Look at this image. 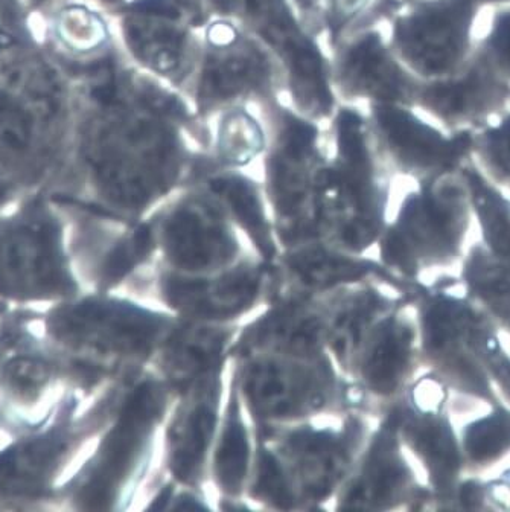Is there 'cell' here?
Masks as SVG:
<instances>
[{"label": "cell", "instance_id": "19", "mask_svg": "<svg viewBox=\"0 0 510 512\" xmlns=\"http://www.w3.org/2000/svg\"><path fill=\"white\" fill-rule=\"evenodd\" d=\"M479 2H510V0H479Z\"/></svg>", "mask_w": 510, "mask_h": 512}, {"label": "cell", "instance_id": "11", "mask_svg": "<svg viewBox=\"0 0 510 512\" xmlns=\"http://www.w3.org/2000/svg\"><path fill=\"white\" fill-rule=\"evenodd\" d=\"M477 55L504 83H510V10L500 11L492 20Z\"/></svg>", "mask_w": 510, "mask_h": 512}, {"label": "cell", "instance_id": "9", "mask_svg": "<svg viewBox=\"0 0 510 512\" xmlns=\"http://www.w3.org/2000/svg\"><path fill=\"white\" fill-rule=\"evenodd\" d=\"M57 28L63 42L75 51H92L107 39L104 23L84 8L64 10Z\"/></svg>", "mask_w": 510, "mask_h": 512}, {"label": "cell", "instance_id": "2", "mask_svg": "<svg viewBox=\"0 0 510 512\" xmlns=\"http://www.w3.org/2000/svg\"><path fill=\"white\" fill-rule=\"evenodd\" d=\"M71 278L57 229L46 218H29L0 232V295L45 299L66 295Z\"/></svg>", "mask_w": 510, "mask_h": 512}, {"label": "cell", "instance_id": "10", "mask_svg": "<svg viewBox=\"0 0 510 512\" xmlns=\"http://www.w3.org/2000/svg\"><path fill=\"white\" fill-rule=\"evenodd\" d=\"M51 378L48 363L37 357H17L5 365L2 372L5 388L20 400H32L39 395Z\"/></svg>", "mask_w": 510, "mask_h": 512}, {"label": "cell", "instance_id": "20", "mask_svg": "<svg viewBox=\"0 0 510 512\" xmlns=\"http://www.w3.org/2000/svg\"><path fill=\"white\" fill-rule=\"evenodd\" d=\"M259 0H247V4L252 5V7H255L256 4H258Z\"/></svg>", "mask_w": 510, "mask_h": 512}, {"label": "cell", "instance_id": "6", "mask_svg": "<svg viewBox=\"0 0 510 512\" xmlns=\"http://www.w3.org/2000/svg\"><path fill=\"white\" fill-rule=\"evenodd\" d=\"M387 138L408 159L416 162H445L469 144L468 136L445 138L430 125L413 118L404 110L384 107L378 113Z\"/></svg>", "mask_w": 510, "mask_h": 512}, {"label": "cell", "instance_id": "12", "mask_svg": "<svg viewBox=\"0 0 510 512\" xmlns=\"http://www.w3.org/2000/svg\"><path fill=\"white\" fill-rule=\"evenodd\" d=\"M221 145L229 156L247 157L261 147V132L249 116L236 113L224 121Z\"/></svg>", "mask_w": 510, "mask_h": 512}, {"label": "cell", "instance_id": "8", "mask_svg": "<svg viewBox=\"0 0 510 512\" xmlns=\"http://www.w3.org/2000/svg\"><path fill=\"white\" fill-rule=\"evenodd\" d=\"M34 121L16 101L0 95V164H13L31 147Z\"/></svg>", "mask_w": 510, "mask_h": 512}, {"label": "cell", "instance_id": "18", "mask_svg": "<svg viewBox=\"0 0 510 512\" xmlns=\"http://www.w3.org/2000/svg\"><path fill=\"white\" fill-rule=\"evenodd\" d=\"M360 2H363V0H343V7L355 8L360 5Z\"/></svg>", "mask_w": 510, "mask_h": 512}, {"label": "cell", "instance_id": "7", "mask_svg": "<svg viewBox=\"0 0 510 512\" xmlns=\"http://www.w3.org/2000/svg\"><path fill=\"white\" fill-rule=\"evenodd\" d=\"M351 66L354 74L380 95L395 98L407 92L401 72L395 64L390 63L380 42L373 37L364 40L354 49Z\"/></svg>", "mask_w": 510, "mask_h": 512}, {"label": "cell", "instance_id": "16", "mask_svg": "<svg viewBox=\"0 0 510 512\" xmlns=\"http://www.w3.org/2000/svg\"><path fill=\"white\" fill-rule=\"evenodd\" d=\"M287 138L290 153L294 154V156H300V154L305 153V151L311 147V144H313L314 130L308 124L294 121L293 124H290V127H288Z\"/></svg>", "mask_w": 510, "mask_h": 512}, {"label": "cell", "instance_id": "14", "mask_svg": "<svg viewBox=\"0 0 510 512\" xmlns=\"http://www.w3.org/2000/svg\"><path fill=\"white\" fill-rule=\"evenodd\" d=\"M244 439L240 429H230L229 438L224 442L223 453H221V467L223 474L229 477L230 484H235L236 479H240L243 471Z\"/></svg>", "mask_w": 510, "mask_h": 512}, {"label": "cell", "instance_id": "15", "mask_svg": "<svg viewBox=\"0 0 510 512\" xmlns=\"http://www.w3.org/2000/svg\"><path fill=\"white\" fill-rule=\"evenodd\" d=\"M340 145L349 159L358 162L363 159V138H361L360 119L352 113H343L338 121Z\"/></svg>", "mask_w": 510, "mask_h": 512}, {"label": "cell", "instance_id": "3", "mask_svg": "<svg viewBox=\"0 0 510 512\" xmlns=\"http://www.w3.org/2000/svg\"><path fill=\"white\" fill-rule=\"evenodd\" d=\"M509 87L475 54L462 71L425 92L427 106L451 127L475 124L503 107Z\"/></svg>", "mask_w": 510, "mask_h": 512}, {"label": "cell", "instance_id": "1", "mask_svg": "<svg viewBox=\"0 0 510 512\" xmlns=\"http://www.w3.org/2000/svg\"><path fill=\"white\" fill-rule=\"evenodd\" d=\"M479 0H431L398 26L399 48L425 77H451L469 63Z\"/></svg>", "mask_w": 510, "mask_h": 512}, {"label": "cell", "instance_id": "5", "mask_svg": "<svg viewBox=\"0 0 510 512\" xmlns=\"http://www.w3.org/2000/svg\"><path fill=\"white\" fill-rule=\"evenodd\" d=\"M66 452L61 433H46L0 453V494L29 496L48 485Z\"/></svg>", "mask_w": 510, "mask_h": 512}, {"label": "cell", "instance_id": "13", "mask_svg": "<svg viewBox=\"0 0 510 512\" xmlns=\"http://www.w3.org/2000/svg\"><path fill=\"white\" fill-rule=\"evenodd\" d=\"M479 145L489 162L510 173V113L480 133Z\"/></svg>", "mask_w": 510, "mask_h": 512}, {"label": "cell", "instance_id": "4", "mask_svg": "<svg viewBox=\"0 0 510 512\" xmlns=\"http://www.w3.org/2000/svg\"><path fill=\"white\" fill-rule=\"evenodd\" d=\"M51 331L71 345L122 349L141 342L142 327L138 317L122 308L87 302L58 311Z\"/></svg>", "mask_w": 510, "mask_h": 512}, {"label": "cell", "instance_id": "17", "mask_svg": "<svg viewBox=\"0 0 510 512\" xmlns=\"http://www.w3.org/2000/svg\"><path fill=\"white\" fill-rule=\"evenodd\" d=\"M209 40L218 48H226L236 42V31L227 23H215L209 31Z\"/></svg>", "mask_w": 510, "mask_h": 512}]
</instances>
